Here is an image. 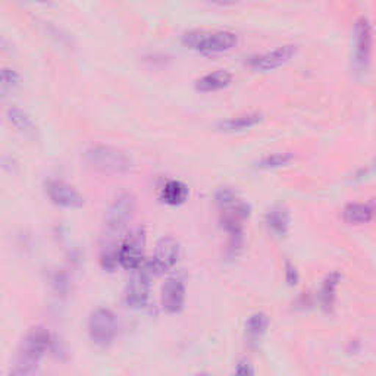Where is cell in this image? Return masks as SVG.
Masks as SVG:
<instances>
[{
  "label": "cell",
  "instance_id": "1",
  "mask_svg": "<svg viewBox=\"0 0 376 376\" xmlns=\"http://www.w3.org/2000/svg\"><path fill=\"white\" fill-rule=\"evenodd\" d=\"M51 338L47 329L33 328L22 340L17 356L12 361L9 376H34L40 361L46 356Z\"/></svg>",
  "mask_w": 376,
  "mask_h": 376
},
{
  "label": "cell",
  "instance_id": "2",
  "mask_svg": "<svg viewBox=\"0 0 376 376\" xmlns=\"http://www.w3.org/2000/svg\"><path fill=\"white\" fill-rule=\"evenodd\" d=\"M84 158L95 170L105 174L120 175L128 172L133 167L131 158L124 150L109 145H95L88 147L84 152Z\"/></svg>",
  "mask_w": 376,
  "mask_h": 376
},
{
  "label": "cell",
  "instance_id": "3",
  "mask_svg": "<svg viewBox=\"0 0 376 376\" xmlns=\"http://www.w3.org/2000/svg\"><path fill=\"white\" fill-rule=\"evenodd\" d=\"M183 42L193 50L202 54H222L237 44V35L232 31H207L196 30L183 35Z\"/></svg>",
  "mask_w": 376,
  "mask_h": 376
},
{
  "label": "cell",
  "instance_id": "4",
  "mask_svg": "<svg viewBox=\"0 0 376 376\" xmlns=\"http://www.w3.org/2000/svg\"><path fill=\"white\" fill-rule=\"evenodd\" d=\"M136 206L137 200L131 193H122L112 202L106 212L105 220L109 234H120V232L131 222L136 213Z\"/></svg>",
  "mask_w": 376,
  "mask_h": 376
},
{
  "label": "cell",
  "instance_id": "5",
  "mask_svg": "<svg viewBox=\"0 0 376 376\" xmlns=\"http://www.w3.org/2000/svg\"><path fill=\"white\" fill-rule=\"evenodd\" d=\"M118 332V322L112 310L97 309L88 319L90 338L97 345H109Z\"/></svg>",
  "mask_w": 376,
  "mask_h": 376
},
{
  "label": "cell",
  "instance_id": "6",
  "mask_svg": "<svg viewBox=\"0 0 376 376\" xmlns=\"http://www.w3.org/2000/svg\"><path fill=\"white\" fill-rule=\"evenodd\" d=\"M146 232L142 228L133 229L120 247V263L129 270H137L141 268L142 257H145Z\"/></svg>",
  "mask_w": 376,
  "mask_h": 376
},
{
  "label": "cell",
  "instance_id": "7",
  "mask_svg": "<svg viewBox=\"0 0 376 376\" xmlns=\"http://www.w3.org/2000/svg\"><path fill=\"white\" fill-rule=\"evenodd\" d=\"M179 259V243L172 237H163L156 244V250L149 263L150 274L163 275L170 272Z\"/></svg>",
  "mask_w": 376,
  "mask_h": 376
},
{
  "label": "cell",
  "instance_id": "8",
  "mask_svg": "<svg viewBox=\"0 0 376 376\" xmlns=\"http://www.w3.org/2000/svg\"><path fill=\"white\" fill-rule=\"evenodd\" d=\"M150 295V270L137 269L125 288V304L129 309H141L147 304Z\"/></svg>",
  "mask_w": 376,
  "mask_h": 376
},
{
  "label": "cell",
  "instance_id": "9",
  "mask_svg": "<svg viewBox=\"0 0 376 376\" xmlns=\"http://www.w3.org/2000/svg\"><path fill=\"white\" fill-rule=\"evenodd\" d=\"M46 193L49 199L55 204L60 207H67V209H79L84 206V197L80 194L79 190H75L65 181L59 179H50L46 184Z\"/></svg>",
  "mask_w": 376,
  "mask_h": 376
},
{
  "label": "cell",
  "instance_id": "10",
  "mask_svg": "<svg viewBox=\"0 0 376 376\" xmlns=\"http://www.w3.org/2000/svg\"><path fill=\"white\" fill-rule=\"evenodd\" d=\"M297 54V46L295 44H285L279 46L274 50L266 51V54L262 55H256L250 58L249 65L253 70L259 71H272L282 67L284 63H287L295 56Z\"/></svg>",
  "mask_w": 376,
  "mask_h": 376
},
{
  "label": "cell",
  "instance_id": "11",
  "mask_svg": "<svg viewBox=\"0 0 376 376\" xmlns=\"http://www.w3.org/2000/svg\"><path fill=\"white\" fill-rule=\"evenodd\" d=\"M354 60L360 70H366L370 60L372 51V25L370 21L365 17H361L356 22L354 28Z\"/></svg>",
  "mask_w": 376,
  "mask_h": 376
},
{
  "label": "cell",
  "instance_id": "12",
  "mask_svg": "<svg viewBox=\"0 0 376 376\" xmlns=\"http://www.w3.org/2000/svg\"><path fill=\"white\" fill-rule=\"evenodd\" d=\"M186 303V285L177 277L166 279L162 287V307L167 313H178Z\"/></svg>",
  "mask_w": 376,
  "mask_h": 376
},
{
  "label": "cell",
  "instance_id": "13",
  "mask_svg": "<svg viewBox=\"0 0 376 376\" xmlns=\"http://www.w3.org/2000/svg\"><path fill=\"white\" fill-rule=\"evenodd\" d=\"M231 81H232L231 72L225 70H218L215 72L200 76V79L196 81V90H199V92L202 93L216 92V90L228 87Z\"/></svg>",
  "mask_w": 376,
  "mask_h": 376
},
{
  "label": "cell",
  "instance_id": "14",
  "mask_svg": "<svg viewBox=\"0 0 376 376\" xmlns=\"http://www.w3.org/2000/svg\"><path fill=\"white\" fill-rule=\"evenodd\" d=\"M188 197V188L177 179H167L161 188V200L166 204L177 206L184 203Z\"/></svg>",
  "mask_w": 376,
  "mask_h": 376
},
{
  "label": "cell",
  "instance_id": "15",
  "mask_svg": "<svg viewBox=\"0 0 376 376\" xmlns=\"http://www.w3.org/2000/svg\"><path fill=\"white\" fill-rule=\"evenodd\" d=\"M375 211L372 206L363 203H350L344 207L343 219L350 225H361L368 224L372 220Z\"/></svg>",
  "mask_w": 376,
  "mask_h": 376
},
{
  "label": "cell",
  "instance_id": "16",
  "mask_svg": "<svg viewBox=\"0 0 376 376\" xmlns=\"http://www.w3.org/2000/svg\"><path fill=\"white\" fill-rule=\"evenodd\" d=\"M266 225L277 236L287 234L290 227V213L284 206H275L266 213Z\"/></svg>",
  "mask_w": 376,
  "mask_h": 376
},
{
  "label": "cell",
  "instance_id": "17",
  "mask_svg": "<svg viewBox=\"0 0 376 376\" xmlns=\"http://www.w3.org/2000/svg\"><path fill=\"white\" fill-rule=\"evenodd\" d=\"M262 120H263L262 113H257V112L244 113V115L234 116V118L222 121L219 124V129H222V131H243V129H247L257 125Z\"/></svg>",
  "mask_w": 376,
  "mask_h": 376
},
{
  "label": "cell",
  "instance_id": "18",
  "mask_svg": "<svg viewBox=\"0 0 376 376\" xmlns=\"http://www.w3.org/2000/svg\"><path fill=\"white\" fill-rule=\"evenodd\" d=\"M340 279H341V275L338 274V272H332V274H329L322 284L319 298H320L322 307L325 310H331L335 303L336 288H338Z\"/></svg>",
  "mask_w": 376,
  "mask_h": 376
},
{
  "label": "cell",
  "instance_id": "19",
  "mask_svg": "<svg viewBox=\"0 0 376 376\" xmlns=\"http://www.w3.org/2000/svg\"><path fill=\"white\" fill-rule=\"evenodd\" d=\"M6 118L12 125L18 129V131H21L24 134H34L35 133V126L30 118V115L27 112H24L22 109H19L17 106L8 108Z\"/></svg>",
  "mask_w": 376,
  "mask_h": 376
},
{
  "label": "cell",
  "instance_id": "20",
  "mask_svg": "<svg viewBox=\"0 0 376 376\" xmlns=\"http://www.w3.org/2000/svg\"><path fill=\"white\" fill-rule=\"evenodd\" d=\"M269 325V318L265 313H254L245 322V331L250 338H261L266 332Z\"/></svg>",
  "mask_w": 376,
  "mask_h": 376
},
{
  "label": "cell",
  "instance_id": "21",
  "mask_svg": "<svg viewBox=\"0 0 376 376\" xmlns=\"http://www.w3.org/2000/svg\"><path fill=\"white\" fill-rule=\"evenodd\" d=\"M293 159H294L293 153H272L259 161L256 166L259 170H275V167L288 165Z\"/></svg>",
  "mask_w": 376,
  "mask_h": 376
},
{
  "label": "cell",
  "instance_id": "22",
  "mask_svg": "<svg viewBox=\"0 0 376 376\" xmlns=\"http://www.w3.org/2000/svg\"><path fill=\"white\" fill-rule=\"evenodd\" d=\"M19 83V75L17 71L10 70V68H3L2 70V95L6 96L9 92H12Z\"/></svg>",
  "mask_w": 376,
  "mask_h": 376
},
{
  "label": "cell",
  "instance_id": "23",
  "mask_svg": "<svg viewBox=\"0 0 376 376\" xmlns=\"http://www.w3.org/2000/svg\"><path fill=\"white\" fill-rule=\"evenodd\" d=\"M234 376H254V372H253V368H252L250 363L245 361V360L238 361Z\"/></svg>",
  "mask_w": 376,
  "mask_h": 376
},
{
  "label": "cell",
  "instance_id": "24",
  "mask_svg": "<svg viewBox=\"0 0 376 376\" xmlns=\"http://www.w3.org/2000/svg\"><path fill=\"white\" fill-rule=\"evenodd\" d=\"M285 279H287L290 285H295L298 282V274L291 263L285 265Z\"/></svg>",
  "mask_w": 376,
  "mask_h": 376
},
{
  "label": "cell",
  "instance_id": "25",
  "mask_svg": "<svg viewBox=\"0 0 376 376\" xmlns=\"http://www.w3.org/2000/svg\"><path fill=\"white\" fill-rule=\"evenodd\" d=\"M194 376H212V375H211V373H204V372H203V373H197V375H194Z\"/></svg>",
  "mask_w": 376,
  "mask_h": 376
}]
</instances>
